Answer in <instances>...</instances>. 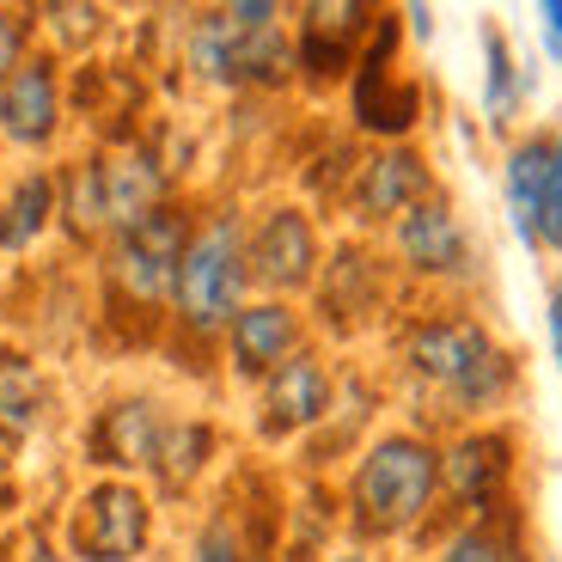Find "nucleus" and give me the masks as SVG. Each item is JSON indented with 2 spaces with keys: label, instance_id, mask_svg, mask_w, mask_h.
Segmentation results:
<instances>
[{
  "label": "nucleus",
  "instance_id": "f257e3e1",
  "mask_svg": "<svg viewBox=\"0 0 562 562\" xmlns=\"http://www.w3.org/2000/svg\"><path fill=\"white\" fill-rule=\"evenodd\" d=\"M404 367L428 392H440L459 416H483L514 392V355L477 318H422L404 337Z\"/></svg>",
  "mask_w": 562,
  "mask_h": 562
},
{
  "label": "nucleus",
  "instance_id": "f03ea898",
  "mask_svg": "<svg viewBox=\"0 0 562 562\" xmlns=\"http://www.w3.org/2000/svg\"><path fill=\"white\" fill-rule=\"evenodd\" d=\"M294 68L300 61L276 0H239L190 25V74L209 86H281Z\"/></svg>",
  "mask_w": 562,
  "mask_h": 562
},
{
  "label": "nucleus",
  "instance_id": "7ed1b4c3",
  "mask_svg": "<svg viewBox=\"0 0 562 562\" xmlns=\"http://www.w3.org/2000/svg\"><path fill=\"white\" fill-rule=\"evenodd\" d=\"M435 495H440V452L422 435H385L355 464L349 520L367 538H397L435 507Z\"/></svg>",
  "mask_w": 562,
  "mask_h": 562
},
{
  "label": "nucleus",
  "instance_id": "20e7f679",
  "mask_svg": "<svg viewBox=\"0 0 562 562\" xmlns=\"http://www.w3.org/2000/svg\"><path fill=\"white\" fill-rule=\"evenodd\" d=\"M245 281H251V263H245V226L239 214H214L209 226L190 233L178 263V288H171V306H178V324L196 330V337H214L245 312Z\"/></svg>",
  "mask_w": 562,
  "mask_h": 562
},
{
  "label": "nucleus",
  "instance_id": "39448f33",
  "mask_svg": "<svg viewBox=\"0 0 562 562\" xmlns=\"http://www.w3.org/2000/svg\"><path fill=\"white\" fill-rule=\"evenodd\" d=\"M502 202L526 251H562V128L507 147Z\"/></svg>",
  "mask_w": 562,
  "mask_h": 562
},
{
  "label": "nucleus",
  "instance_id": "423d86ee",
  "mask_svg": "<svg viewBox=\"0 0 562 562\" xmlns=\"http://www.w3.org/2000/svg\"><path fill=\"white\" fill-rule=\"evenodd\" d=\"M190 245V221L178 209H154L147 221L123 226L111 245V276L135 306H159L178 288V263Z\"/></svg>",
  "mask_w": 562,
  "mask_h": 562
},
{
  "label": "nucleus",
  "instance_id": "0eeeda50",
  "mask_svg": "<svg viewBox=\"0 0 562 562\" xmlns=\"http://www.w3.org/2000/svg\"><path fill=\"white\" fill-rule=\"evenodd\" d=\"M507 483H514V435H502V428H471L440 452V490L471 520H502Z\"/></svg>",
  "mask_w": 562,
  "mask_h": 562
},
{
  "label": "nucleus",
  "instance_id": "6e6552de",
  "mask_svg": "<svg viewBox=\"0 0 562 562\" xmlns=\"http://www.w3.org/2000/svg\"><path fill=\"white\" fill-rule=\"evenodd\" d=\"M147 532H154V514L135 483H99L74 514V550L86 562H135L147 550Z\"/></svg>",
  "mask_w": 562,
  "mask_h": 562
},
{
  "label": "nucleus",
  "instance_id": "1a4fd4ad",
  "mask_svg": "<svg viewBox=\"0 0 562 562\" xmlns=\"http://www.w3.org/2000/svg\"><path fill=\"white\" fill-rule=\"evenodd\" d=\"M245 263H251V281H263L269 294H294V288H312L318 276V233L300 209H269L257 221V233L245 239Z\"/></svg>",
  "mask_w": 562,
  "mask_h": 562
},
{
  "label": "nucleus",
  "instance_id": "9d476101",
  "mask_svg": "<svg viewBox=\"0 0 562 562\" xmlns=\"http://www.w3.org/2000/svg\"><path fill=\"white\" fill-rule=\"evenodd\" d=\"M392 43H397V19H380L373 25V49L355 61V123L373 128V135H404L422 111V92L409 80H392Z\"/></svg>",
  "mask_w": 562,
  "mask_h": 562
},
{
  "label": "nucleus",
  "instance_id": "9b49d317",
  "mask_svg": "<svg viewBox=\"0 0 562 562\" xmlns=\"http://www.w3.org/2000/svg\"><path fill=\"white\" fill-rule=\"evenodd\" d=\"M392 245H397V257H404V269H416V276L459 281L464 269H471V239H464L459 214L447 209V196H428V202H416L404 221H392Z\"/></svg>",
  "mask_w": 562,
  "mask_h": 562
},
{
  "label": "nucleus",
  "instance_id": "f8f14e48",
  "mask_svg": "<svg viewBox=\"0 0 562 562\" xmlns=\"http://www.w3.org/2000/svg\"><path fill=\"white\" fill-rule=\"evenodd\" d=\"M257 409H263V416H257L263 435H300V428L324 422V409H330V373H324V361L306 349L288 355V361L263 380Z\"/></svg>",
  "mask_w": 562,
  "mask_h": 562
},
{
  "label": "nucleus",
  "instance_id": "ddd939ff",
  "mask_svg": "<svg viewBox=\"0 0 562 562\" xmlns=\"http://www.w3.org/2000/svg\"><path fill=\"white\" fill-rule=\"evenodd\" d=\"M373 31V7H355V0H318L300 13V49L294 61L312 80H337L342 68H355V49Z\"/></svg>",
  "mask_w": 562,
  "mask_h": 562
},
{
  "label": "nucleus",
  "instance_id": "4468645a",
  "mask_svg": "<svg viewBox=\"0 0 562 562\" xmlns=\"http://www.w3.org/2000/svg\"><path fill=\"white\" fill-rule=\"evenodd\" d=\"M428 196H435V178L409 147H380L355 171V221H404Z\"/></svg>",
  "mask_w": 562,
  "mask_h": 562
},
{
  "label": "nucleus",
  "instance_id": "2eb2a0df",
  "mask_svg": "<svg viewBox=\"0 0 562 562\" xmlns=\"http://www.w3.org/2000/svg\"><path fill=\"white\" fill-rule=\"evenodd\" d=\"M92 171H99L104 226L111 233H123V226L147 221L154 209H166V166L147 147H116V154L92 159Z\"/></svg>",
  "mask_w": 562,
  "mask_h": 562
},
{
  "label": "nucleus",
  "instance_id": "dca6fc26",
  "mask_svg": "<svg viewBox=\"0 0 562 562\" xmlns=\"http://www.w3.org/2000/svg\"><path fill=\"white\" fill-rule=\"evenodd\" d=\"M226 355L239 380H269L288 355H300V318L281 300H257L226 324Z\"/></svg>",
  "mask_w": 562,
  "mask_h": 562
},
{
  "label": "nucleus",
  "instance_id": "f3484780",
  "mask_svg": "<svg viewBox=\"0 0 562 562\" xmlns=\"http://www.w3.org/2000/svg\"><path fill=\"white\" fill-rule=\"evenodd\" d=\"M166 428H171V416L154 404V397H123V404H111L99 422H92V459L116 464V471H140V464L154 471Z\"/></svg>",
  "mask_w": 562,
  "mask_h": 562
},
{
  "label": "nucleus",
  "instance_id": "a211bd4d",
  "mask_svg": "<svg viewBox=\"0 0 562 562\" xmlns=\"http://www.w3.org/2000/svg\"><path fill=\"white\" fill-rule=\"evenodd\" d=\"M61 123V80H56V61L37 56L0 86V128L19 140V147H43Z\"/></svg>",
  "mask_w": 562,
  "mask_h": 562
},
{
  "label": "nucleus",
  "instance_id": "6ab92c4d",
  "mask_svg": "<svg viewBox=\"0 0 562 562\" xmlns=\"http://www.w3.org/2000/svg\"><path fill=\"white\" fill-rule=\"evenodd\" d=\"M49 409V380L43 367L19 349H0V435H31Z\"/></svg>",
  "mask_w": 562,
  "mask_h": 562
},
{
  "label": "nucleus",
  "instance_id": "aec40b11",
  "mask_svg": "<svg viewBox=\"0 0 562 562\" xmlns=\"http://www.w3.org/2000/svg\"><path fill=\"white\" fill-rule=\"evenodd\" d=\"M520 92H526V74L514 61V49H507L502 25H483V116H490V128L514 123Z\"/></svg>",
  "mask_w": 562,
  "mask_h": 562
},
{
  "label": "nucleus",
  "instance_id": "412c9836",
  "mask_svg": "<svg viewBox=\"0 0 562 562\" xmlns=\"http://www.w3.org/2000/svg\"><path fill=\"white\" fill-rule=\"evenodd\" d=\"M428 562H532L520 526L514 520H471L447 538Z\"/></svg>",
  "mask_w": 562,
  "mask_h": 562
},
{
  "label": "nucleus",
  "instance_id": "4be33fe9",
  "mask_svg": "<svg viewBox=\"0 0 562 562\" xmlns=\"http://www.w3.org/2000/svg\"><path fill=\"white\" fill-rule=\"evenodd\" d=\"M209 447H214V435L202 422H171L166 440H159V459H154L159 483H166V490H190L196 471L209 464Z\"/></svg>",
  "mask_w": 562,
  "mask_h": 562
},
{
  "label": "nucleus",
  "instance_id": "5701e85b",
  "mask_svg": "<svg viewBox=\"0 0 562 562\" xmlns=\"http://www.w3.org/2000/svg\"><path fill=\"white\" fill-rule=\"evenodd\" d=\"M49 202H56L49 178H43V171H31V178L13 190V209H7V245H31V239H37L43 221H49Z\"/></svg>",
  "mask_w": 562,
  "mask_h": 562
},
{
  "label": "nucleus",
  "instance_id": "b1692460",
  "mask_svg": "<svg viewBox=\"0 0 562 562\" xmlns=\"http://www.w3.org/2000/svg\"><path fill=\"white\" fill-rule=\"evenodd\" d=\"M190 562H245V544H239V532H233L226 520H209V526L196 532Z\"/></svg>",
  "mask_w": 562,
  "mask_h": 562
},
{
  "label": "nucleus",
  "instance_id": "393cba45",
  "mask_svg": "<svg viewBox=\"0 0 562 562\" xmlns=\"http://www.w3.org/2000/svg\"><path fill=\"white\" fill-rule=\"evenodd\" d=\"M25 31H31L25 13H7V7H0V86L25 68Z\"/></svg>",
  "mask_w": 562,
  "mask_h": 562
},
{
  "label": "nucleus",
  "instance_id": "a878e982",
  "mask_svg": "<svg viewBox=\"0 0 562 562\" xmlns=\"http://www.w3.org/2000/svg\"><path fill=\"white\" fill-rule=\"evenodd\" d=\"M538 37H544V56L562 68V0H538Z\"/></svg>",
  "mask_w": 562,
  "mask_h": 562
},
{
  "label": "nucleus",
  "instance_id": "bb28decb",
  "mask_svg": "<svg viewBox=\"0 0 562 562\" xmlns=\"http://www.w3.org/2000/svg\"><path fill=\"white\" fill-rule=\"evenodd\" d=\"M49 19H61L68 37H86V31H99V7H56Z\"/></svg>",
  "mask_w": 562,
  "mask_h": 562
},
{
  "label": "nucleus",
  "instance_id": "cd10ccee",
  "mask_svg": "<svg viewBox=\"0 0 562 562\" xmlns=\"http://www.w3.org/2000/svg\"><path fill=\"white\" fill-rule=\"evenodd\" d=\"M544 330H550V355H557V373H562V288H550V306H544Z\"/></svg>",
  "mask_w": 562,
  "mask_h": 562
},
{
  "label": "nucleus",
  "instance_id": "c85d7f7f",
  "mask_svg": "<svg viewBox=\"0 0 562 562\" xmlns=\"http://www.w3.org/2000/svg\"><path fill=\"white\" fill-rule=\"evenodd\" d=\"M409 31H416V37H428V31H435V13H428V7H409Z\"/></svg>",
  "mask_w": 562,
  "mask_h": 562
},
{
  "label": "nucleus",
  "instance_id": "c756f323",
  "mask_svg": "<svg viewBox=\"0 0 562 562\" xmlns=\"http://www.w3.org/2000/svg\"><path fill=\"white\" fill-rule=\"evenodd\" d=\"M31 562H61L56 550H31Z\"/></svg>",
  "mask_w": 562,
  "mask_h": 562
},
{
  "label": "nucleus",
  "instance_id": "7c9ffc66",
  "mask_svg": "<svg viewBox=\"0 0 562 562\" xmlns=\"http://www.w3.org/2000/svg\"><path fill=\"white\" fill-rule=\"evenodd\" d=\"M0 245H7V209H0Z\"/></svg>",
  "mask_w": 562,
  "mask_h": 562
},
{
  "label": "nucleus",
  "instance_id": "2f4dec72",
  "mask_svg": "<svg viewBox=\"0 0 562 562\" xmlns=\"http://www.w3.org/2000/svg\"><path fill=\"white\" fill-rule=\"evenodd\" d=\"M337 562H373V557H337Z\"/></svg>",
  "mask_w": 562,
  "mask_h": 562
},
{
  "label": "nucleus",
  "instance_id": "473e14b6",
  "mask_svg": "<svg viewBox=\"0 0 562 562\" xmlns=\"http://www.w3.org/2000/svg\"><path fill=\"white\" fill-rule=\"evenodd\" d=\"M557 288H562V276H557Z\"/></svg>",
  "mask_w": 562,
  "mask_h": 562
}]
</instances>
